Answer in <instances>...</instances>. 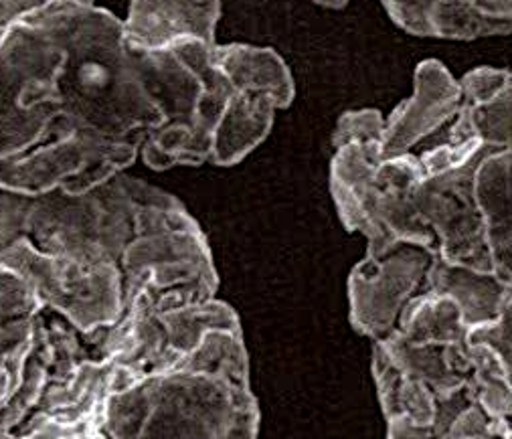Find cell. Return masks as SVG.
<instances>
[{"label": "cell", "instance_id": "obj_1", "mask_svg": "<svg viewBox=\"0 0 512 439\" xmlns=\"http://www.w3.org/2000/svg\"><path fill=\"white\" fill-rule=\"evenodd\" d=\"M160 124L122 21L96 3L59 0L0 37V195L94 191Z\"/></svg>", "mask_w": 512, "mask_h": 439}, {"label": "cell", "instance_id": "obj_2", "mask_svg": "<svg viewBox=\"0 0 512 439\" xmlns=\"http://www.w3.org/2000/svg\"><path fill=\"white\" fill-rule=\"evenodd\" d=\"M438 253L413 241H395L357 263L349 276L351 322L373 342L391 338L405 310L430 292Z\"/></svg>", "mask_w": 512, "mask_h": 439}, {"label": "cell", "instance_id": "obj_3", "mask_svg": "<svg viewBox=\"0 0 512 439\" xmlns=\"http://www.w3.org/2000/svg\"><path fill=\"white\" fill-rule=\"evenodd\" d=\"M462 108L460 83L434 59L423 61L415 71L413 96L399 104L385 120L381 156L395 158L456 120Z\"/></svg>", "mask_w": 512, "mask_h": 439}, {"label": "cell", "instance_id": "obj_4", "mask_svg": "<svg viewBox=\"0 0 512 439\" xmlns=\"http://www.w3.org/2000/svg\"><path fill=\"white\" fill-rule=\"evenodd\" d=\"M221 0H132L122 33L132 53L158 51L189 39L215 43Z\"/></svg>", "mask_w": 512, "mask_h": 439}, {"label": "cell", "instance_id": "obj_5", "mask_svg": "<svg viewBox=\"0 0 512 439\" xmlns=\"http://www.w3.org/2000/svg\"><path fill=\"white\" fill-rule=\"evenodd\" d=\"M389 359L407 375L428 385L436 397L468 385L472 377L470 340L458 344L411 342L401 334L377 342Z\"/></svg>", "mask_w": 512, "mask_h": 439}, {"label": "cell", "instance_id": "obj_6", "mask_svg": "<svg viewBox=\"0 0 512 439\" xmlns=\"http://www.w3.org/2000/svg\"><path fill=\"white\" fill-rule=\"evenodd\" d=\"M508 288L494 272L460 266L442 257L436 259L430 278V292L454 300L468 330L488 326L498 318Z\"/></svg>", "mask_w": 512, "mask_h": 439}, {"label": "cell", "instance_id": "obj_7", "mask_svg": "<svg viewBox=\"0 0 512 439\" xmlns=\"http://www.w3.org/2000/svg\"><path fill=\"white\" fill-rule=\"evenodd\" d=\"M276 110L280 108L270 96L237 92L215 132L209 164L231 166L241 162L268 136Z\"/></svg>", "mask_w": 512, "mask_h": 439}, {"label": "cell", "instance_id": "obj_8", "mask_svg": "<svg viewBox=\"0 0 512 439\" xmlns=\"http://www.w3.org/2000/svg\"><path fill=\"white\" fill-rule=\"evenodd\" d=\"M215 59L239 92L270 96L280 110L292 104L294 81L276 51L249 45H215Z\"/></svg>", "mask_w": 512, "mask_h": 439}, {"label": "cell", "instance_id": "obj_9", "mask_svg": "<svg viewBox=\"0 0 512 439\" xmlns=\"http://www.w3.org/2000/svg\"><path fill=\"white\" fill-rule=\"evenodd\" d=\"M373 377L385 421L403 417L423 429L434 427L438 411L434 391L421 381L407 377L377 342H373Z\"/></svg>", "mask_w": 512, "mask_h": 439}, {"label": "cell", "instance_id": "obj_10", "mask_svg": "<svg viewBox=\"0 0 512 439\" xmlns=\"http://www.w3.org/2000/svg\"><path fill=\"white\" fill-rule=\"evenodd\" d=\"M478 138L484 146L512 150V79L492 98L464 104L454 120L450 142Z\"/></svg>", "mask_w": 512, "mask_h": 439}, {"label": "cell", "instance_id": "obj_11", "mask_svg": "<svg viewBox=\"0 0 512 439\" xmlns=\"http://www.w3.org/2000/svg\"><path fill=\"white\" fill-rule=\"evenodd\" d=\"M472 377L468 387L474 401L494 419L512 427V385L500 359L486 344L470 342Z\"/></svg>", "mask_w": 512, "mask_h": 439}, {"label": "cell", "instance_id": "obj_12", "mask_svg": "<svg viewBox=\"0 0 512 439\" xmlns=\"http://www.w3.org/2000/svg\"><path fill=\"white\" fill-rule=\"evenodd\" d=\"M486 146L478 138L448 142L444 146L434 148L432 152H425L419 156L421 170H423V181L425 179H436L444 177V174L456 172L470 164Z\"/></svg>", "mask_w": 512, "mask_h": 439}, {"label": "cell", "instance_id": "obj_13", "mask_svg": "<svg viewBox=\"0 0 512 439\" xmlns=\"http://www.w3.org/2000/svg\"><path fill=\"white\" fill-rule=\"evenodd\" d=\"M385 132V120L377 110H359V112H347L338 120V126L334 130V146L336 150L349 146V144H369V142H381Z\"/></svg>", "mask_w": 512, "mask_h": 439}, {"label": "cell", "instance_id": "obj_14", "mask_svg": "<svg viewBox=\"0 0 512 439\" xmlns=\"http://www.w3.org/2000/svg\"><path fill=\"white\" fill-rule=\"evenodd\" d=\"M53 3L59 0H0V37L27 15ZM83 3H96V0H83Z\"/></svg>", "mask_w": 512, "mask_h": 439}, {"label": "cell", "instance_id": "obj_15", "mask_svg": "<svg viewBox=\"0 0 512 439\" xmlns=\"http://www.w3.org/2000/svg\"><path fill=\"white\" fill-rule=\"evenodd\" d=\"M504 439H512V427H510V431L506 433V437H504Z\"/></svg>", "mask_w": 512, "mask_h": 439}]
</instances>
